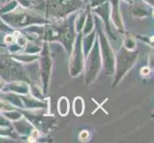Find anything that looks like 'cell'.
I'll return each mask as SVG.
<instances>
[{"mask_svg": "<svg viewBox=\"0 0 154 143\" xmlns=\"http://www.w3.org/2000/svg\"><path fill=\"white\" fill-rule=\"evenodd\" d=\"M68 110H69V103L67 101V99L63 97L60 100V103H58V112H60V115H65L68 113Z\"/></svg>", "mask_w": 154, "mask_h": 143, "instance_id": "obj_1", "label": "cell"}, {"mask_svg": "<svg viewBox=\"0 0 154 143\" xmlns=\"http://www.w3.org/2000/svg\"><path fill=\"white\" fill-rule=\"evenodd\" d=\"M74 108H75V114H77L79 115V114L82 115V111H83V104L82 102L81 98H78L75 100V103H74Z\"/></svg>", "mask_w": 154, "mask_h": 143, "instance_id": "obj_2", "label": "cell"}, {"mask_svg": "<svg viewBox=\"0 0 154 143\" xmlns=\"http://www.w3.org/2000/svg\"><path fill=\"white\" fill-rule=\"evenodd\" d=\"M143 73H144V75H145V73H146H146H149V70H148V69H143Z\"/></svg>", "mask_w": 154, "mask_h": 143, "instance_id": "obj_3", "label": "cell"}]
</instances>
